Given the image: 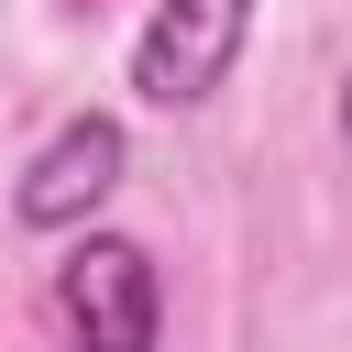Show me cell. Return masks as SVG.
<instances>
[{
  "mask_svg": "<svg viewBox=\"0 0 352 352\" xmlns=\"http://www.w3.org/2000/svg\"><path fill=\"white\" fill-rule=\"evenodd\" d=\"M55 330H66V352H165V275H154V253L132 231H66Z\"/></svg>",
  "mask_w": 352,
  "mask_h": 352,
  "instance_id": "6da1fadb",
  "label": "cell"
},
{
  "mask_svg": "<svg viewBox=\"0 0 352 352\" xmlns=\"http://www.w3.org/2000/svg\"><path fill=\"white\" fill-rule=\"evenodd\" d=\"M253 11L264 0H154L132 33V99L143 110H209L253 44Z\"/></svg>",
  "mask_w": 352,
  "mask_h": 352,
  "instance_id": "7a4b0ae2",
  "label": "cell"
},
{
  "mask_svg": "<svg viewBox=\"0 0 352 352\" xmlns=\"http://www.w3.org/2000/svg\"><path fill=\"white\" fill-rule=\"evenodd\" d=\"M121 176H132V132H121L110 110H77V121H55V132L33 143V165L11 176V220H22V231H88V220L121 198Z\"/></svg>",
  "mask_w": 352,
  "mask_h": 352,
  "instance_id": "3957f363",
  "label": "cell"
},
{
  "mask_svg": "<svg viewBox=\"0 0 352 352\" xmlns=\"http://www.w3.org/2000/svg\"><path fill=\"white\" fill-rule=\"evenodd\" d=\"M341 143H352V77H341Z\"/></svg>",
  "mask_w": 352,
  "mask_h": 352,
  "instance_id": "277c9868",
  "label": "cell"
}]
</instances>
